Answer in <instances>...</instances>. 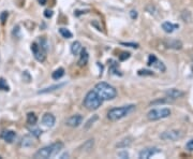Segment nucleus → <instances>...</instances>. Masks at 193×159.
<instances>
[{
	"instance_id": "nucleus-1",
	"label": "nucleus",
	"mask_w": 193,
	"mask_h": 159,
	"mask_svg": "<svg viewBox=\"0 0 193 159\" xmlns=\"http://www.w3.org/2000/svg\"><path fill=\"white\" fill-rule=\"evenodd\" d=\"M64 144L60 141H57L55 143H52L51 145H47V146L43 147V149H39L36 154H34V158L38 159H47L56 156L62 149H64Z\"/></svg>"
},
{
	"instance_id": "nucleus-2",
	"label": "nucleus",
	"mask_w": 193,
	"mask_h": 159,
	"mask_svg": "<svg viewBox=\"0 0 193 159\" xmlns=\"http://www.w3.org/2000/svg\"><path fill=\"white\" fill-rule=\"evenodd\" d=\"M95 91L102 98V100H113L116 98L117 90L114 86L110 85L106 82H100L95 86Z\"/></svg>"
},
{
	"instance_id": "nucleus-3",
	"label": "nucleus",
	"mask_w": 193,
	"mask_h": 159,
	"mask_svg": "<svg viewBox=\"0 0 193 159\" xmlns=\"http://www.w3.org/2000/svg\"><path fill=\"white\" fill-rule=\"evenodd\" d=\"M135 110L134 104H129V105H123L120 108H113L107 112V118L112 121H117L123 117L128 116Z\"/></svg>"
},
{
	"instance_id": "nucleus-4",
	"label": "nucleus",
	"mask_w": 193,
	"mask_h": 159,
	"mask_svg": "<svg viewBox=\"0 0 193 159\" xmlns=\"http://www.w3.org/2000/svg\"><path fill=\"white\" fill-rule=\"evenodd\" d=\"M102 103H103V100H102V98L95 90L88 91L83 101L84 106L89 111L98 110L102 105Z\"/></svg>"
},
{
	"instance_id": "nucleus-5",
	"label": "nucleus",
	"mask_w": 193,
	"mask_h": 159,
	"mask_svg": "<svg viewBox=\"0 0 193 159\" xmlns=\"http://www.w3.org/2000/svg\"><path fill=\"white\" fill-rule=\"evenodd\" d=\"M171 114H172V112L168 108L152 109L147 113V118L149 121H159V119L168 118Z\"/></svg>"
},
{
	"instance_id": "nucleus-6",
	"label": "nucleus",
	"mask_w": 193,
	"mask_h": 159,
	"mask_svg": "<svg viewBox=\"0 0 193 159\" xmlns=\"http://www.w3.org/2000/svg\"><path fill=\"white\" fill-rule=\"evenodd\" d=\"M183 132L180 130H168L160 134V138L164 141H177L183 138Z\"/></svg>"
},
{
	"instance_id": "nucleus-7",
	"label": "nucleus",
	"mask_w": 193,
	"mask_h": 159,
	"mask_svg": "<svg viewBox=\"0 0 193 159\" xmlns=\"http://www.w3.org/2000/svg\"><path fill=\"white\" fill-rule=\"evenodd\" d=\"M31 51H32V54H33L34 58H36L38 62H44L45 57H46V56H45V51L40 46V45H38L37 43H32Z\"/></svg>"
},
{
	"instance_id": "nucleus-8",
	"label": "nucleus",
	"mask_w": 193,
	"mask_h": 159,
	"mask_svg": "<svg viewBox=\"0 0 193 159\" xmlns=\"http://www.w3.org/2000/svg\"><path fill=\"white\" fill-rule=\"evenodd\" d=\"M147 65H148V66L153 67V68H156V69H158V70L161 71V72H165V70H166V67L164 66L163 62H160V60L156 57V55H153V54L149 55Z\"/></svg>"
},
{
	"instance_id": "nucleus-9",
	"label": "nucleus",
	"mask_w": 193,
	"mask_h": 159,
	"mask_svg": "<svg viewBox=\"0 0 193 159\" xmlns=\"http://www.w3.org/2000/svg\"><path fill=\"white\" fill-rule=\"evenodd\" d=\"M161 149H158V147H148V149H144L143 151L140 152L138 156H140L141 159H149L152 156H155L156 154L160 153Z\"/></svg>"
},
{
	"instance_id": "nucleus-10",
	"label": "nucleus",
	"mask_w": 193,
	"mask_h": 159,
	"mask_svg": "<svg viewBox=\"0 0 193 159\" xmlns=\"http://www.w3.org/2000/svg\"><path fill=\"white\" fill-rule=\"evenodd\" d=\"M82 123H83V116L79 114L72 115V116L69 117V118L66 121V125L69 126V127H72V128L79 127Z\"/></svg>"
},
{
	"instance_id": "nucleus-11",
	"label": "nucleus",
	"mask_w": 193,
	"mask_h": 159,
	"mask_svg": "<svg viewBox=\"0 0 193 159\" xmlns=\"http://www.w3.org/2000/svg\"><path fill=\"white\" fill-rule=\"evenodd\" d=\"M165 95H166V97H168L170 99L175 100V99H178V98H181L183 95H185V93L181 91L180 89L171 88V89H168V90L165 91Z\"/></svg>"
},
{
	"instance_id": "nucleus-12",
	"label": "nucleus",
	"mask_w": 193,
	"mask_h": 159,
	"mask_svg": "<svg viewBox=\"0 0 193 159\" xmlns=\"http://www.w3.org/2000/svg\"><path fill=\"white\" fill-rule=\"evenodd\" d=\"M56 118L53 114L51 113H45L42 117V124L45 126V127H53L55 125Z\"/></svg>"
},
{
	"instance_id": "nucleus-13",
	"label": "nucleus",
	"mask_w": 193,
	"mask_h": 159,
	"mask_svg": "<svg viewBox=\"0 0 193 159\" xmlns=\"http://www.w3.org/2000/svg\"><path fill=\"white\" fill-rule=\"evenodd\" d=\"M164 44L168 49H173V50H180L183 47V43L179 40L176 39H168L164 41Z\"/></svg>"
},
{
	"instance_id": "nucleus-14",
	"label": "nucleus",
	"mask_w": 193,
	"mask_h": 159,
	"mask_svg": "<svg viewBox=\"0 0 193 159\" xmlns=\"http://www.w3.org/2000/svg\"><path fill=\"white\" fill-rule=\"evenodd\" d=\"M16 138V133L13 130H6L1 133V139L4 140L6 143H12Z\"/></svg>"
},
{
	"instance_id": "nucleus-15",
	"label": "nucleus",
	"mask_w": 193,
	"mask_h": 159,
	"mask_svg": "<svg viewBox=\"0 0 193 159\" xmlns=\"http://www.w3.org/2000/svg\"><path fill=\"white\" fill-rule=\"evenodd\" d=\"M178 28H179L178 24H173L171 23V22H164V23L162 24V29H163L166 34H172V32H174L175 30L178 29Z\"/></svg>"
},
{
	"instance_id": "nucleus-16",
	"label": "nucleus",
	"mask_w": 193,
	"mask_h": 159,
	"mask_svg": "<svg viewBox=\"0 0 193 159\" xmlns=\"http://www.w3.org/2000/svg\"><path fill=\"white\" fill-rule=\"evenodd\" d=\"M79 54H81V57H79V67L86 66V65H87V62H88V59H89V55H88V52L86 51L85 49H83Z\"/></svg>"
},
{
	"instance_id": "nucleus-17",
	"label": "nucleus",
	"mask_w": 193,
	"mask_h": 159,
	"mask_svg": "<svg viewBox=\"0 0 193 159\" xmlns=\"http://www.w3.org/2000/svg\"><path fill=\"white\" fill-rule=\"evenodd\" d=\"M94 145H95V140L94 139H90V140L86 141L79 149L81 152H90L92 149H94Z\"/></svg>"
},
{
	"instance_id": "nucleus-18",
	"label": "nucleus",
	"mask_w": 193,
	"mask_h": 159,
	"mask_svg": "<svg viewBox=\"0 0 193 159\" xmlns=\"http://www.w3.org/2000/svg\"><path fill=\"white\" fill-rule=\"evenodd\" d=\"M131 144H132V138L128 137V138H125L119 141L116 144V147H118V149H127V147H129Z\"/></svg>"
},
{
	"instance_id": "nucleus-19",
	"label": "nucleus",
	"mask_w": 193,
	"mask_h": 159,
	"mask_svg": "<svg viewBox=\"0 0 193 159\" xmlns=\"http://www.w3.org/2000/svg\"><path fill=\"white\" fill-rule=\"evenodd\" d=\"M82 50H83V46H82V43L79 41H74L71 45V53L73 55H79Z\"/></svg>"
},
{
	"instance_id": "nucleus-20",
	"label": "nucleus",
	"mask_w": 193,
	"mask_h": 159,
	"mask_svg": "<svg viewBox=\"0 0 193 159\" xmlns=\"http://www.w3.org/2000/svg\"><path fill=\"white\" fill-rule=\"evenodd\" d=\"M33 145V139L30 136H24L21 140V147H30Z\"/></svg>"
},
{
	"instance_id": "nucleus-21",
	"label": "nucleus",
	"mask_w": 193,
	"mask_h": 159,
	"mask_svg": "<svg viewBox=\"0 0 193 159\" xmlns=\"http://www.w3.org/2000/svg\"><path fill=\"white\" fill-rule=\"evenodd\" d=\"M64 86V83H62V84H57V85H53V86H49V87H46V88L44 89H41V90L38 91V93H51V91H54L56 90V89H59L61 88V87Z\"/></svg>"
},
{
	"instance_id": "nucleus-22",
	"label": "nucleus",
	"mask_w": 193,
	"mask_h": 159,
	"mask_svg": "<svg viewBox=\"0 0 193 159\" xmlns=\"http://www.w3.org/2000/svg\"><path fill=\"white\" fill-rule=\"evenodd\" d=\"M37 121H38V117H37V115L34 114V113H28L27 114V124L30 126H34L37 124Z\"/></svg>"
},
{
	"instance_id": "nucleus-23",
	"label": "nucleus",
	"mask_w": 193,
	"mask_h": 159,
	"mask_svg": "<svg viewBox=\"0 0 193 159\" xmlns=\"http://www.w3.org/2000/svg\"><path fill=\"white\" fill-rule=\"evenodd\" d=\"M64 75V68H59L57 69V70H55L53 72V74H52V78H53L54 80H60L62 77Z\"/></svg>"
},
{
	"instance_id": "nucleus-24",
	"label": "nucleus",
	"mask_w": 193,
	"mask_h": 159,
	"mask_svg": "<svg viewBox=\"0 0 193 159\" xmlns=\"http://www.w3.org/2000/svg\"><path fill=\"white\" fill-rule=\"evenodd\" d=\"M59 34H61L64 39H70L73 37L72 32H71L69 29H67V28H59Z\"/></svg>"
},
{
	"instance_id": "nucleus-25",
	"label": "nucleus",
	"mask_w": 193,
	"mask_h": 159,
	"mask_svg": "<svg viewBox=\"0 0 193 159\" xmlns=\"http://www.w3.org/2000/svg\"><path fill=\"white\" fill-rule=\"evenodd\" d=\"M0 90H4V91L10 90V87H9L8 83H6V81L3 78H0Z\"/></svg>"
},
{
	"instance_id": "nucleus-26",
	"label": "nucleus",
	"mask_w": 193,
	"mask_h": 159,
	"mask_svg": "<svg viewBox=\"0 0 193 159\" xmlns=\"http://www.w3.org/2000/svg\"><path fill=\"white\" fill-rule=\"evenodd\" d=\"M98 118H99V116H98V115H94V117H91V118H90L89 121H88L87 123H86V125H85V129H88V128H89L90 126H91L92 124H94L95 121H96Z\"/></svg>"
},
{
	"instance_id": "nucleus-27",
	"label": "nucleus",
	"mask_w": 193,
	"mask_h": 159,
	"mask_svg": "<svg viewBox=\"0 0 193 159\" xmlns=\"http://www.w3.org/2000/svg\"><path fill=\"white\" fill-rule=\"evenodd\" d=\"M138 75H153V72L150 70H146V69H141L138 70Z\"/></svg>"
},
{
	"instance_id": "nucleus-28",
	"label": "nucleus",
	"mask_w": 193,
	"mask_h": 159,
	"mask_svg": "<svg viewBox=\"0 0 193 159\" xmlns=\"http://www.w3.org/2000/svg\"><path fill=\"white\" fill-rule=\"evenodd\" d=\"M170 101V98L168 97H166V98H163V99H158V100H156V101H153V102H151V105H155V104H158V103H166V102H168Z\"/></svg>"
},
{
	"instance_id": "nucleus-29",
	"label": "nucleus",
	"mask_w": 193,
	"mask_h": 159,
	"mask_svg": "<svg viewBox=\"0 0 193 159\" xmlns=\"http://www.w3.org/2000/svg\"><path fill=\"white\" fill-rule=\"evenodd\" d=\"M128 58H130V53H128V52H123V53H121V55H119V60H121V62H125Z\"/></svg>"
},
{
	"instance_id": "nucleus-30",
	"label": "nucleus",
	"mask_w": 193,
	"mask_h": 159,
	"mask_svg": "<svg viewBox=\"0 0 193 159\" xmlns=\"http://www.w3.org/2000/svg\"><path fill=\"white\" fill-rule=\"evenodd\" d=\"M30 132H31L32 136H34L36 138H39V137L41 136V133H42V131H41L40 129H38V128H36V129H30Z\"/></svg>"
},
{
	"instance_id": "nucleus-31",
	"label": "nucleus",
	"mask_w": 193,
	"mask_h": 159,
	"mask_svg": "<svg viewBox=\"0 0 193 159\" xmlns=\"http://www.w3.org/2000/svg\"><path fill=\"white\" fill-rule=\"evenodd\" d=\"M121 45H125V46H130V47H134V49H137L138 44L137 43H130V42H120Z\"/></svg>"
},
{
	"instance_id": "nucleus-32",
	"label": "nucleus",
	"mask_w": 193,
	"mask_h": 159,
	"mask_svg": "<svg viewBox=\"0 0 193 159\" xmlns=\"http://www.w3.org/2000/svg\"><path fill=\"white\" fill-rule=\"evenodd\" d=\"M186 149H187V151H189V152H193V139L188 141L187 144H186Z\"/></svg>"
},
{
	"instance_id": "nucleus-33",
	"label": "nucleus",
	"mask_w": 193,
	"mask_h": 159,
	"mask_svg": "<svg viewBox=\"0 0 193 159\" xmlns=\"http://www.w3.org/2000/svg\"><path fill=\"white\" fill-rule=\"evenodd\" d=\"M40 46L42 47V49L44 50L45 52L47 51V42H46V40H45V39H41V44H40Z\"/></svg>"
},
{
	"instance_id": "nucleus-34",
	"label": "nucleus",
	"mask_w": 193,
	"mask_h": 159,
	"mask_svg": "<svg viewBox=\"0 0 193 159\" xmlns=\"http://www.w3.org/2000/svg\"><path fill=\"white\" fill-rule=\"evenodd\" d=\"M53 11L52 10H45L44 11V16L46 17V18H51L52 16H53Z\"/></svg>"
},
{
	"instance_id": "nucleus-35",
	"label": "nucleus",
	"mask_w": 193,
	"mask_h": 159,
	"mask_svg": "<svg viewBox=\"0 0 193 159\" xmlns=\"http://www.w3.org/2000/svg\"><path fill=\"white\" fill-rule=\"evenodd\" d=\"M6 17H8V12H2L1 16H0V19H1V23L4 24L6 21Z\"/></svg>"
},
{
	"instance_id": "nucleus-36",
	"label": "nucleus",
	"mask_w": 193,
	"mask_h": 159,
	"mask_svg": "<svg viewBox=\"0 0 193 159\" xmlns=\"http://www.w3.org/2000/svg\"><path fill=\"white\" fill-rule=\"evenodd\" d=\"M118 156L120 158H128V157H129V154L127 153V151H123V152H120V153H118Z\"/></svg>"
},
{
	"instance_id": "nucleus-37",
	"label": "nucleus",
	"mask_w": 193,
	"mask_h": 159,
	"mask_svg": "<svg viewBox=\"0 0 193 159\" xmlns=\"http://www.w3.org/2000/svg\"><path fill=\"white\" fill-rule=\"evenodd\" d=\"M130 16H131L132 19H135L136 17H137V12H136L135 10H132L131 12H130Z\"/></svg>"
},
{
	"instance_id": "nucleus-38",
	"label": "nucleus",
	"mask_w": 193,
	"mask_h": 159,
	"mask_svg": "<svg viewBox=\"0 0 193 159\" xmlns=\"http://www.w3.org/2000/svg\"><path fill=\"white\" fill-rule=\"evenodd\" d=\"M23 77H26V78H27V83H29L30 81H31V78H30V75H29V73H28V71H25V72H24Z\"/></svg>"
},
{
	"instance_id": "nucleus-39",
	"label": "nucleus",
	"mask_w": 193,
	"mask_h": 159,
	"mask_svg": "<svg viewBox=\"0 0 193 159\" xmlns=\"http://www.w3.org/2000/svg\"><path fill=\"white\" fill-rule=\"evenodd\" d=\"M46 1L47 0H39V3H40L41 6H44V4H46Z\"/></svg>"
}]
</instances>
